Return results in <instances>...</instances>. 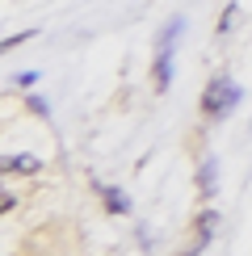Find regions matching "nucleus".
<instances>
[{
	"mask_svg": "<svg viewBox=\"0 0 252 256\" xmlns=\"http://www.w3.org/2000/svg\"><path fill=\"white\" fill-rule=\"evenodd\" d=\"M236 101H240L236 80H231V76H214L206 84V92H202V114H206V118H223V114L236 110Z\"/></svg>",
	"mask_w": 252,
	"mask_h": 256,
	"instance_id": "obj_1",
	"label": "nucleus"
},
{
	"mask_svg": "<svg viewBox=\"0 0 252 256\" xmlns=\"http://www.w3.org/2000/svg\"><path fill=\"white\" fill-rule=\"evenodd\" d=\"M152 72H156V92H168V84H172V46H156Z\"/></svg>",
	"mask_w": 252,
	"mask_h": 256,
	"instance_id": "obj_2",
	"label": "nucleus"
},
{
	"mask_svg": "<svg viewBox=\"0 0 252 256\" xmlns=\"http://www.w3.org/2000/svg\"><path fill=\"white\" fill-rule=\"evenodd\" d=\"M198 194L202 198H214V160H202V168H198Z\"/></svg>",
	"mask_w": 252,
	"mask_h": 256,
	"instance_id": "obj_3",
	"label": "nucleus"
},
{
	"mask_svg": "<svg viewBox=\"0 0 252 256\" xmlns=\"http://www.w3.org/2000/svg\"><path fill=\"white\" fill-rule=\"evenodd\" d=\"M97 194L105 198V210H110V214H126V210H130V202H126L118 189H105V185H97Z\"/></svg>",
	"mask_w": 252,
	"mask_h": 256,
	"instance_id": "obj_4",
	"label": "nucleus"
},
{
	"mask_svg": "<svg viewBox=\"0 0 252 256\" xmlns=\"http://www.w3.org/2000/svg\"><path fill=\"white\" fill-rule=\"evenodd\" d=\"M38 168H42L38 160H17V156L4 160V172H38Z\"/></svg>",
	"mask_w": 252,
	"mask_h": 256,
	"instance_id": "obj_5",
	"label": "nucleus"
},
{
	"mask_svg": "<svg viewBox=\"0 0 252 256\" xmlns=\"http://www.w3.org/2000/svg\"><path fill=\"white\" fill-rule=\"evenodd\" d=\"M236 13H240V4H236V0H231V4L223 8V17H218V21H214V34H227V30H231V26H236Z\"/></svg>",
	"mask_w": 252,
	"mask_h": 256,
	"instance_id": "obj_6",
	"label": "nucleus"
},
{
	"mask_svg": "<svg viewBox=\"0 0 252 256\" xmlns=\"http://www.w3.org/2000/svg\"><path fill=\"white\" fill-rule=\"evenodd\" d=\"M181 30H185V21H181V17H172V21H168V26L160 30V46H172V42H176V34H181Z\"/></svg>",
	"mask_w": 252,
	"mask_h": 256,
	"instance_id": "obj_7",
	"label": "nucleus"
},
{
	"mask_svg": "<svg viewBox=\"0 0 252 256\" xmlns=\"http://www.w3.org/2000/svg\"><path fill=\"white\" fill-rule=\"evenodd\" d=\"M38 80V72H21V76H13V84H21V88H26V84H34Z\"/></svg>",
	"mask_w": 252,
	"mask_h": 256,
	"instance_id": "obj_8",
	"label": "nucleus"
},
{
	"mask_svg": "<svg viewBox=\"0 0 252 256\" xmlns=\"http://www.w3.org/2000/svg\"><path fill=\"white\" fill-rule=\"evenodd\" d=\"M26 105H30V110H34V114H42V118H46V101H42V97H30Z\"/></svg>",
	"mask_w": 252,
	"mask_h": 256,
	"instance_id": "obj_9",
	"label": "nucleus"
}]
</instances>
